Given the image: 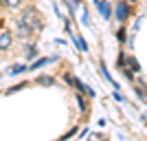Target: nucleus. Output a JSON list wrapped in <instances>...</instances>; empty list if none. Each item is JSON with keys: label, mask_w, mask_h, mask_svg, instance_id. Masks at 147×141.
<instances>
[{"label": "nucleus", "mask_w": 147, "mask_h": 141, "mask_svg": "<svg viewBox=\"0 0 147 141\" xmlns=\"http://www.w3.org/2000/svg\"><path fill=\"white\" fill-rule=\"evenodd\" d=\"M18 20L26 22V25H29L31 29L35 31V33H40V31L44 29V20L40 18V13H37V9H35V7H24V9H22V13H20V18H18Z\"/></svg>", "instance_id": "1"}, {"label": "nucleus", "mask_w": 147, "mask_h": 141, "mask_svg": "<svg viewBox=\"0 0 147 141\" xmlns=\"http://www.w3.org/2000/svg\"><path fill=\"white\" fill-rule=\"evenodd\" d=\"M13 33H16V37H20V40H26V37H31V33H35V31L31 29L26 22L16 20V25H13Z\"/></svg>", "instance_id": "2"}, {"label": "nucleus", "mask_w": 147, "mask_h": 141, "mask_svg": "<svg viewBox=\"0 0 147 141\" xmlns=\"http://www.w3.org/2000/svg\"><path fill=\"white\" fill-rule=\"evenodd\" d=\"M127 16H129V5L125 0H121V2L114 7V18H117L119 22H123V20H127Z\"/></svg>", "instance_id": "3"}, {"label": "nucleus", "mask_w": 147, "mask_h": 141, "mask_svg": "<svg viewBox=\"0 0 147 141\" xmlns=\"http://www.w3.org/2000/svg\"><path fill=\"white\" fill-rule=\"evenodd\" d=\"M13 44V33L11 31H0V51H9Z\"/></svg>", "instance_id": "4"}, {"label": "nucleus", "mask_w": 147, "mask_h": 141, "mask_svg": "<svg viewBox=\"0 0 147 141\" xmlns=\"http://www.w3.org/2000/svg\"><path fill=\"white\" fill-rule=\"evenodd\" d=\"M94 5H97V9H99V13H101V18H103V20H110L112 18V7H110V2H101V0H97Z\"/></svg>", "instance_id": "5"}, {"label": "nucleus", "mask_w": 147, "mask_h": 141, "mask_svg": "<svg viewBox=\"0 0 147 141\" xmlns=\"http://www.w3.org/2000/svg\"><path fill=\"white\" fill-rule=\"evenodd\" d=\"M70 35H73V40H75V44H77V49H79V53H88V44L84 42V37L75 35L73 31H70Z\"/></svg>", "instance_id": "6"}, {"label": "nucleus", "mask_w": 147, "mask_h": 141, "mask_svg": "<svg viewBox=\"0 0 147 141\" xmlns=\"http://www.w3.org/2000/svg\"><path fill=\"white\" fill-rule=\"evenodd\" d=\"M35 84H40V86H53V84H55V77H51V75H40V77H35Z\"/></svg>", "instance_id": "7"}, {"label": "nucleus", "mask_w": 147, "mask_h": 141, "mask_svg": "<svg viewBox=\"0 0 147 141\" xmlns=\"http://www.w3.org/2000/svg\"><path fill=\"white\" fill-rule=\"evenodd\" d=\"M125 66H127L129 71H134V73H138V71H141V64L136 62V57H127V60H125ZM125 66H123V68H125Z\"/></svg>", "instance_id": "8"}, {"label": "nucleus", "mask_w": 147, "mask_h": 141, "mask_svg": "<svg viewBox=\"0 0 147 141\" xmlns=\"http://www.w3.org/2000/svg\"><path fill=\"white\" fill-rule=\"evenodd\" d=\"M24 55H26V60H33V57L37 55V46H35V44H26Z\"/></svg>", "instance_id": "9"}, {"label": "nucleus", "mask_w": 147, "mask_h": 141, "mask_svg": "<svg viewBox=\"0 0 147 141\" xmlns=\"http://www.w3.org/2000/svg\"><path fill=\"white\" fill-rule=\"evenodd\" d=\"M20 2H22V0H0V5L7 7V9H18Z\"/></svg>", "instance_id": "10"}, {"label": "nucleus", "mask_w": 147, "mask_h": 141, "mask_svg": "<svg viewBox=\"0 0 147 141\" xmlns=\"http://www.w3.org/2000/svg\"><path fill=\"white\" fill-rule=\"evenodd\" d=\"M77 104H79V110L81 112L88 110V104H86V99H84V93H77Z\"/></svg>", "instance_id": "11"}, {"label": "nucleus", "mask_w": 147, "mask_h": 141, "mask_svg": "<svg viewBox=\"0 0 147 141\" xmlns=\"http://www.w3.org/2000/svg\"><path fill=\"white\" fill-rule=\"evenodd\" d=\"M26 66H22V64H13L11 68H9V75H20V73H24Z\"/></svg>", "instance_id": "12"}, {"label": "nucleus", "mask_w": 147, "mask_h": 141, "mask_svg": "<svg viewBox=\"0 0 147 141\" xmlns=\"http://www.w3.org/2000/svg\"><path fill=\"white\" fill-rule=\"evenodd\" d=\"M136 95L141 99H147V93H145V88H143V84H136Z\"/></svg>", "instance_id": "13"}, {"label": "nucleus", "mask_w": 147, "mask_h": 141, "mask_svg": "<svg viewBox=\"0 0 147 141\" xmlns=\"http://www.w3.org/2000/svg\"><path fill=\"white\" fill-rule=\"evenodd\" d=\"M46 62H49V57H40L37 62H33V64H31V68H40V66H44Z\"/></svg>", "instance_id": "14"}, {"label": "nucleus", "mask_w": 147, "mask_h": 141, "mask_svg": "<svg viewBox=\"0 0 147 141\" xmlns=\"http://www.w3.org/2000/svg\"><path fill=\"white\" fill-rule=\"evenodd\" d=\"M81 22H84V25H90V18H88V9H86V7H84V11H81Z\"/></svg>", "instance_id": "15"}, {"label": "nucleus", "mask_w": 147, "mask_h": 141, "mask_svg": "<svg viewBox=\"0 0 147 141\" xmlns=\"http://www.w3.org/2000/svg\"><path fill=\"white\" fill-rule=\"evenodd\" d=\"M24 86H29V84H16V86H13V88H9V91H7V95H13V93H16V91H22Z\"/></svg>", "instance_id": "16"}, {"label": "nucleus", "mask_w": 147, "mask_h": 141, "mask_svg": "<svg viewBox=\"0 0 147 141\" xmlns=\"http://www.w3.org/2000/svg\"><path fill=\"white\" fill-rule=\"evenodd\" d=\"M125 33H127L125 29H119L117 31V40H119V42H125Z\"/></svg>", "instance_id": "17"}, {"label": "nucleus", "mask_w": 147, "mask_h": 141, "mask_svg": "<svg viewBox=\"0 0 147 141\" xmlns=\"http://www.w3.org/2000/svg\"><path fill=\"white\" fill-rule=\"evenodd\" d=\"M114 99H117V101H125V99H123V95H121V93H114Z\"/></svg>", "instance_id": "18"}, {"label": "nucleus", "mask_w": 147, "mask_h": 141, "mask_svg": "<svg viewBox=\"0 0 147 141\" xmlns=\"http://www.w3.org/2000/svg\"><path fill=\"white\" fill-rule=\"evenodd\" d=\"M129 2H136V0H129Z\"/></svg>", "instance_id": "19"}]
</instances>
